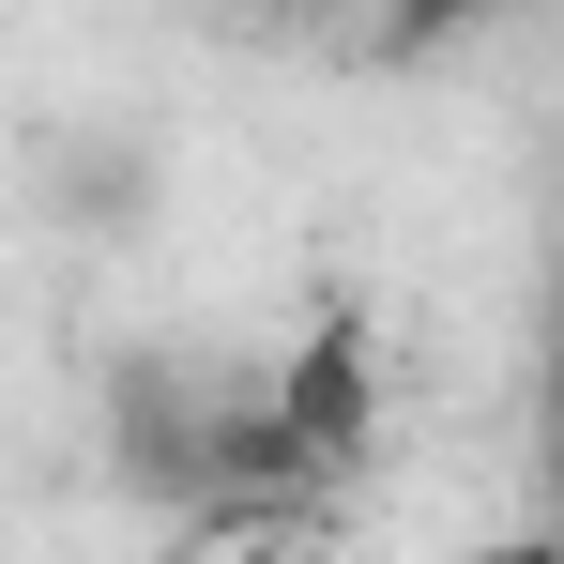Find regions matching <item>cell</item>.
Returning <instances> with one entry per match:
<instances>
[{
    "mask_svg": "<svg viewBox=\"0 0 564 564\" xmlns=\"http://www.w3.org/2000/svg\"><path fill=\"white\" fill-rule=\"evenodd\" d=\"M260 397H275L290 458L336 488V473H351V458L381 443V351H367V321H321V336H305V351H290V367L260 381Z\"/></svg>",
    "mask_w": 564,
    "mask_h": 564,
    "instance_id": "obj_1",
    "label": "cell"
},
{
    "mask_svg": "<svg viewBox=\"0 0 564 564\" xmlns=\"http://www.w3.org/2000/svg\"><path fill=\"white\" fill-rule=\"evenodd\" d=\"M473 15H488V0H381V46H397V62H412V46H458Z\"/></svg>",
    "mask_w": 564,
    "mask_h": 564,
    "instance_id": "obj_2",
    "label": "cell"
},
{
    "mask_svg": "<svg viewBox=\"0 0 564 564\" xmlns=\"http://www.w3.org/2000/svg\"><path fill=\"white\" fill-rule=\"evenodd\" d=\"M229 15H321V0H229Z\"/></svg>",
    "mask_w": 564,
    "mask_h": 564,
    "instance_id": "obj_3",
    "label": "cell"
}]
</instances>
